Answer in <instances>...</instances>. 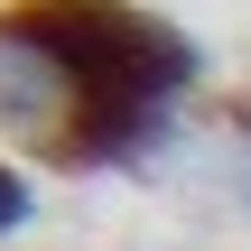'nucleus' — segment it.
<instances>
[{"mask_svg": "<svg viewBox=\"0 0 251 251\" xmlns=\"http://www.w3.org/2000/svg\"><path fill=\"white\" fill-rule=\"evenodd\" d=\"M196 84V37L130 0H9L0 9V130L65 168H102L158 140Z\"/></svg>", "mask_w": 251, "mask_h": 251, "instance_id": "f257e3e1", "label": "nucleus"}, {"mask_svg": "<svg viewBox=\"0 0 251 251\" xmlns=\"http://www.w3.org/2000/svg\"><path fill=\"white\" fill-rule=\"evenodd\" d=\"M19 224H28V186L0 168V233H19Z\"/></svg>", "mask_w": 251, "mask_h": 251, "instance_id": "f03ea898", "label": "nucleus"}]
</instances>
